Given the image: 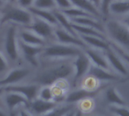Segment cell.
<instances>
[{
  "label": "cell",
  "mask_w": 129,
  "mask_h": 116,
  "mask_svg": "<svg viewBox=\"0 0 129 116\" xmlns=\"http://www.w3.org/2000/svg\"><path fill=\"white\" fill-rule=\"evenodd\" d=\"M18 26L12 24L5 25L1 28L0 33V50L5 55L12 68L18 66L21 59L19 51Z\"/></svg>",
  "instance_id": "obj_1"
},
{
  "label": "cell",
  "mask_w": 129,
  "mask_h": 116,
  "mask_svg": "<svg viewBox=\"0 0 129 116\" xmlns=\"http://www.w3.org/2000/svg\"><path fill=\"white\" fill-rule=\"evenodd\" d=\"M34 19L31 12L17 4H6L0 9V24L1 28L6 24H12L20 27H28Z\"/></svg>",
  "instance_id": "obj_2"
},
{
  "label": "cell",
  "mask_w": 129,
  "mask_h": 116,
  "mask_svg": "<svg viewBox=\"0 0 129 116\" xmlns=\"http://www.w3.org/2000/svg\"><path fill=\"white\" fill-rule=\"evenodd\" d=\"M103 23L108 40L129 53V30L126 26L118 19L112 17L103 18Z\"/></svg>",
  "instance_id": "obj_3"
},
{
  "label": "cell",
  "mask_w": 129,
  "mask_h": 116,
  "mask_svg": "<svg viewBox=\"0 0 129 116\" xmlns=\"http://www.w3.org/2000/svg\"><path fill=\"white\" fill-rule=\"evenodd\" d=\"M75 68L73 64L63 61L60 64L49 68L36 75L33 82L42 86H50L58 82L59 80L64 79L74 73Z\"/></svg>",
  "instance_id": "obj_4"
},
{
  "label": "cell",
  "mask_w": 129,
  "mask_h": 116,
  "mask_svg": "<svg viewBox=\"0 0 129 116\" xmlns=\"http://www.w3.org/2000/svg\"><path fill=\"white\" fill-rule=\"evenodd\" d=\"M84 49L58 43H50L44 46L40 59L49 61H67L75 59Z\"/></svg>",
  "instance_id": "obj_5"
},
{
  "label": "cell",
  "mask_w": 129,
  "mask_h": 116,
  "mask_svg": "<svg viewBox=\"0 0 129 116\" xmlns=\"http://www.w3.org/2000/svg\"><path fill=\"white\" fill-rule=\"evenodd\" d=\"M31 75V69L25 66H16L10 69L8 74L0 79V86L9 87L24 83Z\"/></svg>",
  "instance_id": "obj_6"
},
{
  "label": "cell",
  "mask_w": 129,
  "mask_h": 116,
  "mask_svg": "<svg viewBox=\"0 0 129 116\" xmlns=\"http://www.w3.org/2000/svg\"><path fill=\"white\" fill-rule=\"evenodd\" d=\"M44 47L26 44L19 40V51L21 59L31 68H37L40 62V55Z\"/></svg>",
  "instance_id": "obj_7"
},
{
  "label": "cell",
  "mask_w": 129,
  "mask_h": 116,
  "mask_svg": "<svg viewBox=\"0 0 129 116\" xmlns=\"http://www.w3.org/2000/svg\"><path fill=\"white\" fill-rule=\"evenodd\" d=\"M55 26L51 24L34 16L33 21L31 24L27 27L35 33L37 35L43 38L48 43L55 42Z\"/></svg>",
  "instance_id": "obj_8"
},
{
  "label": "cell",
  "mask_w": 129,
  "mask_h": 116,
  "mask_svg": "<svg viewBox=\"0 0 129 116\" xmlns=\"http://www.w3.org/2000/svg\"><path fill=\"white\" fill-rule=\"evenodd\" d=\"M29 104L28 100L22 95L9 91H6L3 99L0 101V105L11 114V116L21 106L28 108Z\"/></svg>",
  "instance_id": "obj_9"
},
{
  "label": "cell",
  "mask_w": 129,
  "mask_h": 116,
  "mask_svg": "<svg viewBox=\"0 0 129 116\" xmlns=\"http://www.w3.org/2000/svg\"><path fill=\"white\" fill-rule=\"evenodd\" d=\"M6 91L15 92L19 93L24 96L29 102L38 97L39 91L40 90V86L34 82L32 83H21L9 87H5Z\"/></svg>",
  "instance_id": "obj_10"
},
{
  "label": "cell",
  "mask_w": 129,
  "mask_h": 116,
  "mask_svg": "<svg viewBox=\"0 0 129 116\" xmlns=\"http://www.w3.org/2000/svg\"><path fill=\"white\" fill-rule=\"evenodd\" d=\"M55 42L67 46H77L83 49L88 48L79 36L74 35L59 27H56L55 30Z\"/></svg>",
  "instance_id": "obj_11"
},
{
  "label": "cell",
  "mask_w": 129,
  "mask_h": 116,
  "mask_svg": "<svg viewBox=\"0 0 129 116\" xmlns=\"http://www.w3.org/2000/svg\"><path fill=\"white\" fill-rule=\"evenodd\" d=\"M104 53L111 68H112L115 71L121 75H128V69L127 65L111 47L105 51Z\"/></svg>",
  "instance_id": "obj_12"
},
{
  "label": "cell",
  "mask_w": 129,
  "mask_h": 116,
  "mask_svg": "<svg viewBox=\"0 0 129 116\" xmlns=\"http://www.w3.org/2000/svg\"><path fill=\"white\" fill-rule=\"evenodd\" d=\"M73 65L75 68V80H78L85 74H88L92 64L84 51L78 55L75 59H73Z\"/></svg>",
  "instance_id": "obj_13"
},
{
  "label": "cell",
  "mask_w": 129,
  "mask_h": 116,
  "mask_svg": "<svg viewBox=\"0 0 129 116\" xmlns=\"http://www.w3.org/2000/svg\"><path fill=\"white\" fill-rule=\"evenodd\" d=\"M18 38L21 42L34 46L44 47L48 44L46 40L27 27H19Z\"/></svg>",
  "instance_id": "obj_14"
},
{
  "label": "cell",
  "mask_w": 129,
  "mask_h": 116,
  "mask_svg": "<svg viewBox=\"0 0 129 116\" xmlns=\"http://www.w3.org/2000/svg\"><path fill=\"white\" fill-rule=\"evenodd\" d=\"M129 14V0H112L109 4L107 17L121 18Z\"/></svg>",
  "instance_id": "obj_15"
},
{
  "label": "cell",
  "mask_w": 129,
  "mask_h": 116,
  "mask_svg": "<svg viewBox=\"0 0 129 116\" xmlns=\"http://www.w3.org/2000/svg\"><path fill=\"white\" fill-rule=\"evenodd\" d=\"M84 52L89 58V59L93 65L110 71L111 68L105 55L104 52L88 47L86 49H84Z\"/></svg>",
  "instance_id": "obj_16"
},
{
  "label": "cell",
  "mask_w": 129,
  "mask_h": 116,
  "mask_svg": "<svg viewBox=\"0 0 129 116\" xmlns=\"http://www.w3.org/2000/svg\"><path fill=\"white\" fill-rule=\"evenodd\" d=\"M56 106L57 103L55 101H45L37 97L30 102L28 108L34 115L42 116Z\"/></svg>",
  "instance_id": "obj_17"
},
{
  "label": "cell",
  "mask_w": 129,
  "mask_h": 116,
  "mask_svg": "<svg viewBox=\"0 0 129 116\" xmlns=\"http://www.w3.org/2000/svg\"><path fill=\"white\" fill-rule=\"evenodd\" d=\"M72 22L75 24L81 25L87 27H91L93 29H96L101 33H105V27H104V23L103 20L96 18L95 17H84V18H80L76 19L71 20Z\"/></svg>",
  "instance_id": "obj_18"
},
{
  "label": "cell",
  "mask_w": 129,
  "mask_h": 116,
  "mask_svg": "<svg viewBox=\"0 0 129 116\" xmlns=\"http://www.w3.org/2000/svg\"><path fill=\"white\" fill-rule=\"evenodd\" d=\"M79 36L89 48H92L103 52H105L110 48L109 42L107 39H103L98 36Z\"/></svg>",
  "instance_id": "obj_19"
},
{
  "label": "cell",
  "mask_w": 129,
  "mask_h": 116,
  "mask_svg": "<svg viewBox=\"0 0 129 116\" xmlns=\"http://www.w3.org/2000/svg\"><path fill=\"white\" fill-rule=\"evenodd\" d=\"M88 74L97 81H111L118 80V77L117 75L112 74V72H110V71L94 66L93 65H91V67L89 70Z\"/></svg>",
  "instance_id": "obj_20"
},
{
  "label": "cell",
  "mask_w": 129,
  "mask_h": 116,
  "mask_svg": "<svg viewBox=\"0 0 129 116\" xmlns=\"http://www.w3.org/2000/svg\"><path fill=\"white\" fill-rule=\"evenodd\" d=\"M70 2L72 4L73 7L85 10L90 15H93L94 17L103 20V17L100 10L95 6L91 4L88 0H70Z\"/></svg>",
  "instance_id": "obj_21"
},
{
  "label": "cell",
  "mask_w": 129,
  "mask_h": 116,
  "mask_svg": "<svg viewBox=\"0 0 129 116\" xmlns=\"http://www.w3.org/2000/svg\"><path fill=\"white\" fill-rule=\"evenodd\" d=\"M54 15H55V17L57 23H58V27L64 29V30H66L74 35L78 36L73 29L72 22L70 18H69L63 12H61L59 10L54 11Z\"/></svg>",
  "instance_id": "obj_22"
},
{
  "label": "cell",
  "mask_w": 129,
  "mask_h": 116,
  "mask_svg": "<svg viewBox=\"0 0 129 116\" xmlns=\"http://www.w3.org/2000/svg\"><path fill=\"white\" fill-rule=\"evenodd\" d=\"M31 14L37 17L49 24H51L52 25L55 26V27H58V23L56 21V18L55 17L54 15V11H48V10H42V9H38L36 8H30V9H28Z\"/></svg>",
  "instance_id": "obj_23"
},
{
  "label": "cell",
  "mask_w": 129,
  "mask_h": 116,
  "mask_svg": "<svg viewBox=\"0 0 129 116\" xmlns=\"http://www.w3.org/2000/svg\"><path fill=\"white\" fill-rule=\"evenodd\" d=\"M72 27L74 30L75 31V33L78 35V36H98L100 38H103V39H107V36L105 33H101L100 31L91 28V27H84V26H81V25H78V24H75L72 23ZM108 40V39H107Z\"/></svg>",
  "instance_id": "obj_24"
},
{
  "label": "cell",
  "mask_w": 129,
  "mask_h": 116,
  "mask_svg": "<svg viewBox=\"0 0 129 116\" xmlns=\"http://www.w3.org/2000/svg\"><path fill=\"white\" fill-rule=\"evenodd\" d=\"M94 94L95 93L93 91H90L86 89L78 90H76L69 93L67 96L66 101L68 103H73V102H76L80 100H82L85 98H88Z\"/></svg>",
  "instance_id": "obj_25"
},
{
  "label": "cell",
  "mask_w": 129,
  "mask_h": 116,
  "mask_svg": "<svg viewBox=\"0 0 129 116\" xmlns=\"http://www.w3.org/2000/svg\"><path fill=\"white\" fill-rule=\"evenodd\" d=\"M107 101L115 106H124L126 105L125 101L121 97L117 90L114 87L109 88L106 93Z\"/></svg>",
  "instance_id": "obj_26"
},
{
  "label": "cell",
  "mask_w": 129,
  "mask_h": 116,
  "mask_svg": "<svg viewBox=\"0 0 129 116\" xmlns=\"http://www.w3.org/2000/svg\"><path fill=\"white\" fill-rule=\"evenodd\" d=\"M61 12H63L71 20L80 18H84V17H94L93 15H92L90 13H88L87 12H86L85 10H83L81 9H78L76 7H72L70 9H68L64 10V11H61Z\"/></svg>",
  "instance_id": "obj_27"
},
{
  "label": "cell",
  "mask_w": 129,
  "mask_h": 116,
  "mask_svg": "<svg viewBox=\"0 0 129 116\" xmlns=\"http://www.w3.org/2000/svg\"><path fill=\"white\" fill-rule=\"evenodd\" d=\"M73 109L72 105H64L61 106H56L46 114L42 116H66L69 111Z\"/></svg>",
  "instance_id": "obj_28"
},
{
  "label": "cell",
  "mask_w": 129,
  "mask_h": 116,
  "mask_svg": "<svg viewBox=\"0 0 129 116\" xmlns=\"http://www.w3.org/2000/svg\"><path fill=\"white\" fill-rule=\"evenodd\" d=\"M33 7L38 9L52 12L57 10V7L54 0H35Z\"/></svg>",
  "instance_id": "obj_29"
},
{
  "label": "cell",
  "mask_w": 129,
  "mask_h": 116,
  "mask_svg": "<svg viewBox=\"0 0 129 116\" xmlns=\"http://www.w3.org/2000/svg\"><path fill=\"white\" fill-rule=\"evenodd\" d=\"M38 98L45 101H55L54 93L50 86H43L39 91Z\"/></svg>",
  "instance_id": "obj_30"
},
{
  "label": "cell",
  "mask_w": 129,
  "mask_h": 116,
  "mask_svg": "<svg viewBox=\"0 0 129 116\" xmlns=\"http://www.w3.org/2000/svg\"><path fill=\"white\" fill-rule=\"evenodd\" d=\"M12 68L5 55L0 50V79L3 78Z\"/></svg>",
  "instance_id": "obj_31"
},
{
  "label": "cell",
  "mask_w": 129,
  "mask_h": 116,
  "mask_svg": "<svg viewBox=\"0 0 129 116\" xmlns=\"http://www.w3.org/2000/svg\"><path fill=\"white\" fill-rule=\"evenodd\" d=\"M109 42L110 47L121 57V59L125 62V64L129 66V53L127 52L124 51V49H122L121 47H119L116 44H115L110 41H109Z\"/></svg>",
  "instance_id": "obj_32"
},
{
  "label": "cell",
  "mask_w": 129,
  "mask_h": 116,
  "mask_svg": "<svg viewBox=\"0 0 129 116\" xmlns=\"http://www.w3.org/2000/svg\"><path fill=\"white\" fill-rule=\"evenodd\" d=\"M110 111L117 116H129V108L124 106H115L110 107Z\"/></svg>",
  "instance_id": "obj_33"
},
{
  "label": "cell",
  "mask_w": 129,
  "mask_h": 116,
  "mask_svg": "<svg viewBox=\"0 0 129 116\" xmlns=\"http://www.w3.org/2000/svg\"><path fill=\"white\" fill-rule=\"evenodd\" d=\"M54 2L56 5L57 10L59 11H64L73 7L70 0H54Z\"/></svg>",
  "instance_id": "obj_34"
},
{
  "label": "cell",
  "mask_w": 129,
  "mask_h": 116,
  "mask_svg": "<svg viewBox=\"0 0 129 116\" xmlns=\"http://www.w3.org/2000/svg\"><path fill=\"white\" fill-rule=\"evenodd\" d=\"M35 0H18L17 5L24 9H30L34 6Z\"/></svg>",
  "instance_id": "obj_35"
},
{
  "label": "cell",
  "mask_w": 129,
  "mask_h": 116,
  "mask_svg": "<svg viewBox=\"0 0 129 116\" xmlns=\"http://www.w3.org/2000/svg\"><path fill=\"white\" fill-rule=\"evenodd\" d=\"M15 116H35L26 106H21L16 111Z\"/></svg>",
  "instance_id": "obj_36"
},
{
  "label": "cell",
  "mask_w": 129,
  "mask_h": 116,
  "mask_svg": "<svg viewBox=\"0 0 129 116\" xmlns=\"http://www.w3.org/2000/svg\"><path fill=\"white\" fill-rule=\"evenodd\" d=\"M112 0H102V5H101V13L103 16V18L107 17V11L109 4L112 3Z\"/></svg>",
  "instance_id": "obj_37"
},
{
  "label": "cell",
  "mask_w": 129,
  "mask_h": 116,
  "mask_svg": "<svg viewBox=\"0 0 129 116\" xmlns=\"http://www.w3.org/2000/svg\"><path fill=\"white\" fill-rule=\"evenodd\" d=\"M118 20L121 22H122L126 26V27L129 30V14L124 15V17H122L121 18H118Z\"/></svg>",
  "instance_id": "obj_38"
},
{
  "label": "cell",
  "mask_w": 129,
  "mask_h": 116,
  "mask_svg": "<svg viewBox=\"0 0 129 116\" xmlns=\"http://www.w3.org/2000/svg\"><path fill=\"white\" fill-rule=\"evenodd\" d=\"M0 116H11V114L0 105Z\"/></svg>",
  "instance_id": "obj_39"
},
{
  "label": "cell",
  "mask_w": 129,
  "mask_h": 116,
  "mask_svg": "<svg viewBox=\"0 0 129 116\" xmlns=\"http://www.w3.org/2000/svg\"><path fill=\"white\" fill-rule=\"evenodd\" d=\"M6 93V90H5V87H1L0 86V101L3 99L4 94Z\"/></svg>",
  "instance_id": "obj_40"
},
{
  "label": "cell",
  "mask_w": 129,
  "mask_h": 116,
  "mask_svg": "<svg viewBox=\"0 0 129 116\" xmlns=\"http://www.w3.org/2000/svg\"><path fill=\"white\" fill-rule=\"evenodd\" d=\"M6 4H17L18 0H3Z\"/></svg>",
  "instance_id": "obj_41"
},
{
  "label": "cell",
  "mask_w": 129,
  "mask_h": 116,
  "mask_svg": "<svg viewBox=\"0 0 129 116\" xmlns=\"http://www.w3.org/2000/svg\"><path fill=\"white\" fill-rule=\"evenodd\" d=\"M75 113H76V111H75L74 109H72L71 111H69L66 116H75Z\"/></svg>",
  "instance_id": "obj_42"
},
{
  "label": "cell",
  "mask_w": 129,
  "mask_h": 116,
  "mask_svg": "<svg viewBox=\"0 0 129 116\" xmlns=\"http://www.w3.org/2000/svg\"><path fill=\"white\" fill-rule=\"evenodd\" d=\"M6 5V3L3 1V0H0V9H3Z\"/></svg>",
  "instance_id": "obj_43"
},
{
  "label": "cell",
  "mask_w": 129,
  "mask_h": 116,
  "mask_svg": "<svg viewBox=\"0 0 129 116\" xmlns=\"http://www.w3.org/2000/svg\"><path fill=\"white\" fill-rule=\"evenodd\" d=\"M75 116H82L81 111H79V110H77V111H76V113H75Z\"/></svg>",
  "instance_id": "obj_44"
},
{
  "label": "cell",
  "mask_w": 129,
  "mask_h": 116,
  "mask_svg": "<svg viewBox=\"0 0 129 116\" xmlns=\"http://www.w3.org/2000/svg\"><path fill=\"white\" fill-rule=\"evenodd\" d=\"M0 31H1V24H0Z\"/></svg>",
  "instance_id": "obj_45"
}]
</instances>
